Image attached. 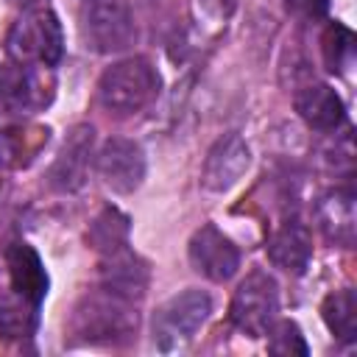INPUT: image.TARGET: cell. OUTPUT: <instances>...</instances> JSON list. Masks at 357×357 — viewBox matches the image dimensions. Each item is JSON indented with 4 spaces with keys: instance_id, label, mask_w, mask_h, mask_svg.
<instances>
[{
    "instance_id": "6da1fadb",
    "label": "cell",
    "mask_w": 357,
    "mask_h": 357,
    "mask_svg": "<svg viewBox=\"0 0 357 357\" xmlns=\"http://www.w3.org/2000/svg\"><path fill=\"white\" fill-rule=\"evenodd\" d=\"M134 332H137V312L131 310V301L109 290L86 293L75 304L70 318L73 343H89V346L123 343Z\"/></svg>"
},
{
    "instance_id": "7a4b0ae2",
    "label": "cell",
    "mask_w": 357,
    "mask_h": 357,
    "mask_svg": "<svg viewBox=\"0 0 357 357\" xmlns=\"http://www.w3.org/2000/svg\"><path fill=\"white\" fill-rule=\"evenodd\" d=\"M159 92V73L145 59H126L112 64L98 81L100 106L112 114H134Z\"/></svg>"
},
{
    "instance_id": "3957f363",
    "label": "cell",
    "mask_w": 357,
    "mask_h": 357,
    "mask_svg": "<svg viewBox=\"0 0 357 357\" xmlns=\"http://www.w3.org/2000/svg\"><path fill=\"white\" fill-rule=\"evenodd\" d=\"M6 45L8 56L20 64L56 67L64 56L61 22L50 8H31L11 25Z\"/></svg>"
},
{
    "instance_id": "277c9868",
    "label": "cell",
    "mask_w": 357,
    "mask_h": 357,
    "mask_svg": "<svg viewBox=\"0 0 357 357\" xmlns=\"http://www.w3.org/2000/svg\"><path fill=\"white\" fill-rule=\"evenodd\" d=\"M212 312V298L204 290H181L170 296L156 312H153V343L162 351L184 349L195 332L206 324Z\"/></svg>"
},
{
    "instance_id": "5b68a950",
    "label": "cell",
    "mask_w": 357,
    "mask_h": 357,
    "mask_svg": "<svg viewBox=\"0 0 357 357\" xmlns=\"http://www.w3.org/2000/svg\"><path fill=\"white\" fill-rule=\"evenodd\" d=\"M276 312H279L276 279L265 271H251L234 290V298L229 307L231 324L248 337H262L276 321Z\"/></svg>"
},
{
    "instance_id": "8992f818",
    "label": "cell",
    "mask_w": 357,
    "mask_h": 357,
    "mask_svg": "<svg viewBox=\"0 0 357 357\" xmlns=\"http://www.w3.org/2000/svg\"><path fill=\"white\" fill-rule=\"evenodd\" d=\"M81 36L86 47L95 53H120L134 45L137 36L134 17L123 3L114 0L95 3L81 17Z\"/></svg>"
},
{
    "instance_id": "52a82bcc",
    "label": "cell",
    "mask_w": 357,
    "mask_h": 357,
    "mask_svg": "<svg viewBox=\"0 0 357 357\" xmlns=\"http://www.w3.org/2000/svg\"><path fill=\"white\" fill-rule=\"evenodd\" d=\"M98 173L109 190L128 195L145 178V153L134 139L112 137L98 153Z\"/></svg>"
},
{
    "instance_id": "ba28073f",
    "label": "cell",
    "mask_w": 357,
    "mask_h": 357,
    "mask_svg": "<svg viewBox=\"0 0 357 357\" xmlns=\"http://www.w3.org/2000/svg\"><path fill=\"white\" fill-rule=\"evenodd\" d=\"M190 265L212 282H229L240 268V251L218 226L206 223L190 240Z\"/></svg>"
},
{
    "instance_id": "9c48e42d",
    "label": "cell",
    "mask_w": 357,
    "mask_h": 357,
    "mask_svg": "<svg viewBox=\"0 0 357 357\" xmlns=\"http://www.w3.org/2000/svg\"><path fill=\"white\" fill-rule=\"evenodd\" d=\"M47 89L31 64H0V112L28 114L47 103Z\"/></svg>"
},
{
    "instance_id": "30bf717a",
    "label": "cell",
    "mask_w": 357,
    "mask_h": 357,
    "mask_svg": "<svg viewBox=\"0 0 357 357\" xmlns=\"http://www.w3.org/2000/svg\"><path fill=\"white\" fill-rule=\"evenodd\" d=\"M92 142H95L92 126H75L70 131L61 153L56 156V162H53V167L47 173V181H50L53 190H59V192H75L86 181Z\"/></svg>"
},
{
    "instance_id": "8fae6325",
    "label": "cell",
    "mask_w": 357,
    "mask_h": 357,
    "mask_svg": "<svg viewBox=\"0 0 357 357\" xmlns=\"http://www.w3.org/2000/svg\"><path fill=\"white\" fill-rule=\"evenodd\" d=\"M248 162H251V153H248V145L240 139V134H226L209 151L201 181L212 192H226L243 178V173L248 170Z\"/></svg>"
},
{
    "instance_id": "7c38bea8",
    "label": "cell",
    "mask_w": 357,
    "mask_h": 357,
    "mask_svg": "<svg viewBox=\"0 0 357 357\" xmlns=\"http://www.w3.org/2000/svg\"><path fill=\"white\" fill-rule=\"evenodd\" d=\"M100 282H103V290H109L114 296H123L128 301L142 298L145 287H148V262L128 248L103 254Z\"/></svg>"
},
{
    "instance_id": "4fadbf2b",
    "label": "cell",
    "mask_w": 357,
    "mask_h": 357,
    "mask_svg": "<svg viewBox=\"0 0 357 357\" xmlns=\"http://www.w3.org/2000/svg\"><path fill=\"white\" fill-rule=\"evenodd\" d=\"M6 265L11 276V290L39 307L47 296V271L39 254L28 243H11L6 248Z\"/></svg>"
},
{
    "instance_id": "5bb4252c",
    "label": "cell",
    "mask_w": 357,
    "mask_h": 357,
    "mask_svg": "<svg viewBox=\"0 0 357 357\" xmlns=\"http://www.w3.org/2000/svg\"><path fill=\"white\" fill-rule=\"evenodd\" d=\"M268 257L287 273H304L312 259V237L301 220H284L268 240Z\"/></svg>"
},
{
    "instance_id": "9a60e30c",
    "label": "cell",
    "mask_w": 357,
    "mask_h": 357,
    "mask_svg": "<svg viewBox=\"0 0 357 357\" xmlns=\"http://www.w3.org/2000/svg\"><path fill=\"white\" fill-rule=\"evenodd\" d=\"M296 112L301 114V120L315 128V131H335L343 126L346 112H343V100L340 95L326 86V84H312L304 86L296 95Z\"/></svg>"
},
{
    "instance_id": "2e32d148",
    "label": "cell",
    "mask_w": 357,
    "mask_h": 357,
    "mask_svg": "<svg viewBox=\"0 0 357 357\" xmlns=\"http://www.w3.org/2000/svg\"><path fill=\"white\" fill-rule=\"evenodd\" d=\"M321 223L335 243L351 245L354 243V192L351 190H335L321 204Z\"/></svg>"
},
{
    "instance_id": "e0dca14e",
    "label": "cell",
    "mask_w": 357,
    "mask_h": 357,
    "mask_svg": "<svg viewBox=\"0 0 357 357\" xmlns=\"http://www.w3.org/2000/svg\"><path fill=\"white\" fill-rule=\"evenodd\" d=\"M321 315L329 326V332L343 340V343H354L357 340V296L351 287L335 290L324 298Z\"/></svg>"
},
{
    "instance_id": "ac0fdd59",
    "label": "cell",
    "mask_w": 357,
    "mask_h": 357,
    "mask_svg": "<svg viewBox=\"0 0 357 357\" xmlns=\"http://www.w3.org/2000/svg\"><path fill=\"white\" fill-rule=\"evenodd\" d=\"M128 218L114 209V206H106L100 209V215L92 220L89 231H86V240L89 245L98 251V254H112L117 248H126L128 245Z\"/></svg>"
},
{
    "instance_id": "d6986e66",
    "label": "cell",
    "mask_w": 357,
    "mask_h": 357,
    "mask_svg": "<svg viewBox=\"0 0 357 357\" xmlns=\"http://www.w3.org/2000/svg\"><path fill=\"white\" fill-rule=\"evenodd\" d=\"M36 304L17 293H3L0 296V335L8 340L28 337L36 329Z\"/></svg>"
},
{
    "instance_id": "ffe728a7",
    "label": "cell",
    "mask_w": 357,
    "mask_h": 357,
    "mask_svg": "<svg viewBox=\"0 0 357 357\" xmlns=\"http://www.w3.org/2000/svg\"><path fill=\"white\" fill-rule=\"evenodd\" d=\"M321 53L329 73L343 75L354 61V33L343 22H329L321 36Z\"/></svg>"
},
{
    "instance_id": "44dd1931",
    "label": "cell",
    "mask_w": 357,
    "mask_h": 357,
    "mask_svg": "<svg viewBox=\"0 0 357 357\" xmlns=\"http://www.w3.org/2000/svg\"><path fill=\"white\" fill-rule=\"evenodd\" d=\"M265 335H271L268 349H271L273 354H284V357H293V354L307 357V354H310L307 340H304L301 329H298L293 321H279V324H271V329H268Z\"/></svg>"
},
{
    "instance_id": "7402d4cb",
    "label": "cell",
    "mask_w": 357,
    "mask_h": 357,
    "mask_svg": "<svg viewBox=\"0 0 357 357\" xmlns=\"http://www.w3.org/2000/svg\"><path fill=\"white\" fill-rule=\"evenodd\" d=\"M287 8L304 20H318L326 14L329 0H287Z\"/></svg>"
},
{
    "instance_id": "603a6c76",
    "label": "cell",
    "mask_w": 357,
    "mask_h": 357,
    "mask_svg": "<svg viewBox=\"0 0 357 357\" xmlns=\"http://www.w3.org/2000/svg\"><path fill=\"white\" fill-rule=\"evenodd\" d=\"M11 156H14V148H11V142H8V134L0 131V167H6V165L11 162Z\"/></svg>"
},
{
    "instance_id": "cb8c5ba5",
    "label": "cell",
    "mask_w": 357,
    "mask_h": 357,
    "mask_svg": "<svg viewBox=\"0 0 357 357\" xmlns=\"http://www.w3.org/2000/svg\"><path fill=\"white\" fill-rule=\"evenodd\" d=\"M14 3H25V6H33V3H39V0H14Z\"/></svg>"
}]
</instances>
